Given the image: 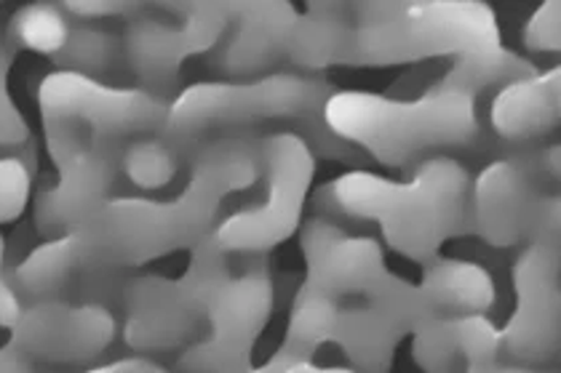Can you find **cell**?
<instances>
[{
	"mask_svg": "<svg viewBox=\"0 0 561 373\" xmlns=\"http://www.w3.org/2000/svg\"><path fill=\"white\" fill-rule=\"evenodd\" d=\"M260 144L225 133L193 152L187 185L169 200H105L78 230L46 241L16 267L14 289L46 299L91 272L142 267L215 232L222 200L257 185Z\"/></svg>",
	"mask_w": 561,
	"mask_h": 373,
	"instance_id": "obj_1",
	"label": "cell"
},
{
	"mask_svg": "<svg viewBox=\"0 0 561 373\" xmlns=\"http://www.w3.org/2000/svg\"><path fill=\"white\" fill-rule=\"evenodd\" d=\"M431 57H453V70L438 83L471 94L535 72L503 46L495 14L479 0L362 5L353 65L382 67Z\"/></svg>",
	"mask_w": 561,
	"mask_h": 373,
	"instance_id": "obj_2",
	"label": "cell"
},
{
	"mask_svg": "<svg viewBox=\"0 0 561 373\" xmlns=\"http://www.w3.org/2000/svg\"><path fill=\"white\" fill-rule=\"evenodd\" d=\"M332 94L327 81L308 72H276L254 81L193 83L167 107L158 137L185 161L211 133H230L265 120L300 126V137L313 155L356 161L362 152L340 142L324 124V102Z\"/></svg>",
	"mask_w": 561,
	"mask_h": 373,
	"instance_id": "obj_3",
	"label": "cell"
},
{
	"mask_svg": "<svg viewBox=\"0 0 561 373\" xmlns=\"http://www.w3.org/2000/svg\"><path fill=\"white\" fill-rule=\"evenodd\" d=\"M329 195L337 211L377 222L390 248L425 265L468 222L471 174L455 158L436 155L420 161L410 182L347 171L332 182Z\"/></svg>",
	"mask_w": 561,
	"mask_h": 373,
	"instance_id": "obj_4",
	"label": "cell"
},
{
	"mask_svg": "<svg viewBox=\"0 0 561 373\" xmlns=\"http://www.w3.org/2000/svg\"><path fill=\"white\" fill-rule=\"evenodd\" d=\"M324 124L340 142L390 168L433 150L471 147L479 139L476 94L444 83L417 100L332 91L324 102Z\"/></svg>",
	"mask_w": 561,
	"mask_h": 373,
	"instance_id": "obj_5",
	"label": "cell"
},
{
	"mask_svg": "<svg viewBox=\"0 0 561 373\" xmlns=\"http://www.w3.org/2000/svg\"><path fill=\"white\" fill-rule=\"evenodd\" d=\"M230 280L228 254L217 246L215 232L193 246L187 270L180 278L142 275L126 280L124 336L131 350H167L198 331L211 299Z\"/></svg>",
	"mask_w": 561,
	"mask_h": 373,
	"instance_id": "obj_6",
	"label": "cell"
},
{
	"mask_svg": "<svg viewBox=\"0 0 561 373\" xmlns=\"http://www.w3.org/2000/svg\"><path fill=\"white\" fill-rule=\"evenodd\" d=\"M265 195L257 206L238 208L215 230L225 254H260L300 230L305 198L313 185L316 155L297 131L267 133L260 142Z\"/></svg>",
	"mask_w": 561,
	"mask_h": 373,
	"instance_id": "obj_7",
	"label": "cell"
},
{
	"mask_svg": "<svg viewBox=\"0 0 561 373\" xmlns=\"http://www.w3.org/2000/svg\"><path fill=\"white\" fill-rule=\"evenodd\" d=\"M46 150L57 168V185L35 198V224L46 241L78 230L107 200L118 168L115 139L96 137L83 126L44 120Z\"/></svg>",
	"mask_w": 561,
	"mask_h": 373,
	"instance_id": "obj_8",
	"label": "cell"
},
{
	"mask_svg": "<svg viewBox=\"0 0 561 373\" xmlns=\"http://www.w3.org/2000/svg\"><path fill=\"white\" fill-rule=\"evenodd\" d=\"M38 107L44 120H65L118 142L161 131L169 102L145 89L110 85L81 72L57 70L41 81Z\"/></svg>",
	"mask_w": 561,
	"mask_h": 373,
	"instance_id": "obj_9",
	"label": "cell"
},
{
	"mask_svg": "<svg viewBox=\"0 0 561 373\" xmlns=\"http://www.w3.org/2000/svg\"><path fill=\"white\" fill-rule=\"evenodd\" d=\"M514 315L500 328V350L516 363L540 365L557 358L561 328L559 235H533L514 265Z\"/></svg>",
	"mask_w": 561,
	"mask_h": 373,
	"instance_id": "obj_10",
	"label": "cell"
},
{
	"mask_svg": "<svg viewBox=\"0 0 561 373\" xmlns=\"http://www.w3.org/2000/svg\"><path fill=\"white\" fill-rule=\"evenodd\" d=\"M273 280L265 270L243 272L230 278L206 312L204 339L180 358L185 373H247L252 369V352L262 328L273 312Z\"/></svg>",
	"mask_w": 561,
	"mask_h": 373,
	"instance_id": "obj_11",
	"label": "cell"
},
{
	"mask_svg": "<svg viewBox=\"0 0 561 373\" xmlns=\"http://www.w3.org/2000/svg\"><path fill=\"white\" fill-rule=\"evenodd\" d=\"M228 33V9L225 3H193L187 5L180 22L137 16L126 33L124 59L145 91L167 96L180 78L185 59L206 54Z\"/></svg>",
	"mask_w": 561,
	"mask_h": 373,
	"instance_id": "obj_12",
	"label": "cell"
},
{
	"mask_svg": "<svg viewBox=\"0 0 561 373\" xmlns=\"http://www.w3.org/2000/svg\"><path fill=\"white\" fill-rule=\"evenodd\" d=\"M468 219L490 246L514 248L524 237L559 235V198H540L529 171L503 158L476 176Z\"/></svg>",
	"mask_w": 561,
	"mask_h": 373,
	"instance_id": "obj_13",
	"label": "cell"
},
{
	"mask_svg": "<svg viewBox=\"0 0 561 373\" xmlns=\"http://www.w3.org/2000/svg\"><path fill=\"white\" fill-rule=\"evenodd\" d=\"M300 246L308 270L302 285L334 302L347 296L371 302L386 296L404 280L386 267L380 243L371 237L347 235L329 219H310L302 228Z\"/></svg>",
	"mask_w": 561,
	"mask_h": 373,
	"instance_id": "obj_14",
	"label": "cell"
},
{
	"mask_svg": "<svg viewBox=\"0 0 561 373\" xmlns=\"http://www.w3.org/2000/svg\"><path fill=\"white\" fill-rule=\"evenodd\" d=\"M118 323L102 304L38 302L11 326V345L30 360L83 363L113 345Z\"/></svg>",
	"mask_w": 561,
	"mask_h": 373,
	"instance_id": "obj_15",
	"label": "cell"
},
{
	"mask_svg": "<svg viewBox=\"0 0 561 373\" xmlns=\"http://www.w3.org/2000/svg\"><path fill=\"white\" fill-rule=\"evenodd\" d=\"M228 43L217 65L230 75H249L286 57V43L295 30L297 11L289 3H225Z\"/></svg>",
	"mask_w": 561,
	"mask_h": 373,
	"instance_id": "obj_16",
	"label": "cell"
},
{
	"mask_svg": "<svg viewBox=\"0 0 561 373\" xmlns=\"http://www.w3.org/2000/svg\"><path fill=\"white\" fill-rule=\"evenodd\" d=\"M561 115V70L533 72L505 83L492 100L490 120L497 137L508 142L538 139L559 126Z\"/></svg>",
	"mask_w": 561,
	"mask_h": 373,
	"instance_id": "obj_17",
	"label": "cell"
},
{
	"mask_svg": "<svg viewBox=\"0 0 561 373\" xmlns=\"http://www.w3.org/2000/svg\"><path fill=\"white\" fill-rule=\"evenodd\" d=\"M420 293L436 315H484L495 304V280L481 265L455 256L425 261Z\"/></svg>",
	"mask_w": 561,
	"mask_h": 373,
	"instance_id": "obj_18",
	"label": "cell"
},
{
	"mask_svg": "<svg viewBox=\"0 0 561 373\" xmlns=\"http://www.w3.org/2000/svg\"><path fill=\"white\" fill-rule=\"evenodd\" d=\"M410 328L382 310L380 304H353L340 310L337 328H334V345L343 347L358 373H388L396 347Z\"/></svg>",
	"mask_w": 561,
	"mask_h": 373,
	"instance_id": "obj_19",
	"label": "cell"
},
{
	"mask_svg": "<svg viewBox=\"0 0 561 373\" xmlns=\"http://www.w3.org/2000/svg\"><path fill=\"white\" fill-rule=\"evenodd\" d=\"M356 24L334 5H310L297 14L295 30L286 43V59L300 70H324L332 65H353Z\"/></svg>",
	"mask_w": 561,
	"mask_h": 373,
	"instance_id": "obj_20",
	"label": "cell"
},
{
	"mask_svg": "<svg viewBox=\"0 0 561 373\" xmlns=\"http://www.w3.org/2000/svg\"><path fill=\"white\" fill-rule=\"evenodd\" d=\"M340 302L324 296V293L305 289L300 285L295 304H291L289 328H286V339L280 347L300 352L302 358H313V352L321 345H329L334 339V328H337Z\"/></svg>",
	"mask_w": 561,
	"mask_h": 373,
	"instance_id": "obj_21",
	"label": "cell"
},
{
	"mask_svg": "<svg viewBox=\"0 0 561 373\" xmlns=\"http://www.w3.org/2000/svg\"><path fill=\"white\" fill-rule=\"evenodd\" d=\"M72 27L67 22L62 5L54 3H30L22 5L9 24V38L16 46L30 48L35 54L57 59L67 46Z\"/></svg>",
	"mask_w": 561,
	"mask_h": 373,
	"instance_id": "obj_22",
	"label": "cell"
},
{
	"mask_svg": "<svg viewBox=\"0 0 561 373\" xmlns=\"http://www.w3.org/2000/svg\"><path fill=\"white\" fill-rule=\"evenodd\" d=\"M121 57H124V43L118 35L91 24V27H72L57 62L62 65V70L96 78L113 70Z\"/></svg>",
	"mask_w": 561,
	"mask_h": 373,
	"instance_id": "obj_23",
	"label": "cell"
},
{
	"mask_svg": "<svg viewBox=\"0 0 561 373\" xmlns=\"http://www.w3.org/2000/svg\"><path fill=\"white\" fill-rule=\"evenodd\" d=\"M121 166H124L131 185L139 189H161L176 179L182 161L158 133H150V137L134 139L126 147L124 155H121Z\"/></svg>",
	"mask_w": 561,
	"mask_h": 373,
	"instance_id": "obj_24",
	"label": "cell"
},
{
	"mask_svg": "<svg viewBox=\"0 0 561 373\" xmlns=\"http://www.w3.org/2000/svg\"><path fill=\"white\" fill-rule=\"evenodd\" d=\"M412 354L425 373H462L460 347H457L455 323L449 315H436L414 331Z\"/></svg>",
	"mask_w": 561,
	"mask_h": 373,
	"instance_id": "obj_25",
	"label": "cell"
},
{
	"mask_svg": "<svg viewBox=\"0 0 561 373\" xmlns=\"http://www.w3.org/2000/svg\"><path fill=\"white\" fill-rule=\"evenodd\" d=\"M457 347H460L462 363H484L497 360L500 354V328L486 315H457L453 317Z\"/></svg>",
	"mask_w": 561,
	"mask_h": 373,
	"instance_id": "obj_26",
	"label": "cell"
},
{
	"mask_svg": "<svg viewBox=\"0 0 561 373\" xmlns=\"http://www.w3.org/2000/svg\"><path fill=\"white\" fill-rule=\"evenodd\" d=\"M33 193V171L22 158H0V224L24 213Z\"/></svg>",
	"mask_w": 561,
	"mask_h": 373,
	"instance_id": "obj_27",
	"label": "cell"
},
{
	"mask_svg": "<svg viewBox=\"0 0 561 373\" xmlns=\"http://www.w3.org/2000/svg\"><path fill=\"white\" fill-rule=\"evenodd\" d=\"M14 48L0 40V147H22L30 142V126L22 118L14 96L9 91V67Z\"/></svg>",
	"mask_w": 561,
	"mask_h": 373,
	"instance_id": "obj_28",
	"label": "cell"
},
{
	"mask_svg": "<svg viewBox=\"0 0 561 373\" xmlns=\"http://www.w3.org/2000/svg\"><path fill=\"white\" fill-rule=\"evenodd\" d=\"M559 20H561L559 0H548V3H542L540 9L529 16L527 27H524V46H527L529 51L557 54L561 48Z\"/></svg>",
	"mask_w": 561,
	"mask_h": 373,
	"instance_id": "obj_29",
	"label": "cell"
},
{
	"mask_svg": "<svg viewBox=\"0 0 561 373\" xmlns=\"http://www.w3.org/2000/svg\"><path fill=\"white\" fill-rule=\"evenodd\" d=\"M62 9L72 11L78 16H87V20H100V16H118V14H131L134 9H142L139 3H126V0H67Z\"/></svg>",
	"mask_w": 561,
	"mask_h": 373,
	"instance_id": "obj_30",
	"label": "cell"
},
{
	"mask_svg": "<svg viewBox=\"0 0 561 373\" xmlns=\"http://www.w3.org/2000/svg\"><path fill=\"white\" fill-rule=\"evenodd\" d=\"M3 250H5V243H3V235H0V328H9L11 331V326L20 320L24 307H22L20 291H16L3 275Z\"/></svg>",
	"mask_w": 561,
	"mask_h": 373,
	"instance_id": "obj_31",
	"label": "cell"
},
{
	"mask_svg": "<svg viewBox=\"0 0 561 373\" xmlns=\"http://www.w3.org/2000/svg\"><path fill=\"white\" fill-rule=\"evenodd\" d=\"M89 373H172V371L152 363L148 358H121V360H113V363L100 365V369H91Z\"/></svg>",
	"mask_w": 561,
	"mask_h": 373,
	"instance_id": "obj_32",
	"label": "cell"
},
{
	"mask_svg": "<svg viewBox=\"0 0 561 373\" xmlns=\"http://www.w3.org/2000/svg\"><path fill=\"white\" fill-rule=\"evenodd\" d=\"M0 373H41L35 371L33 360L27 358V354L16 350L14 345H3L0 347Z\"/></svg>",
	"mask_w": 561,
	"mask_h": 373,
	"instance_id": "obj_33",
	"label": "cell"
},
{
	"mask_svg": "<svg viewBox=\"0 0 561 373\" xmlns=\"http://www.w3.org/2000/svg\"><path fill=\"white\" fill-rule=\"evenodd\" d=\"M462 373H553V371H535L527 365H505L500 360H484V363H471L466 365Z\"/></svg>",
	"mask_w": 561,
	"mask_h": 373,
	"instance_id": "obj_34",
	"label": "cell"
},
{
	"mask_svg": "<svg viewBox=\"0 0 561 373\" xmlns=\"http://www.w3.org/2000/svg\"><path fill=\"white\" fill-rule=\"evenodd\" d=\"M284 373H358V371L340 369V365H334V369H321V365H316L310 358H300L295 360V363H291Z\"/></svg>",
	"mask_w": 561,
	"mask_h": 373,
	"instance_id": "obj_35",
	"label": "cell"
}]
</instances>
